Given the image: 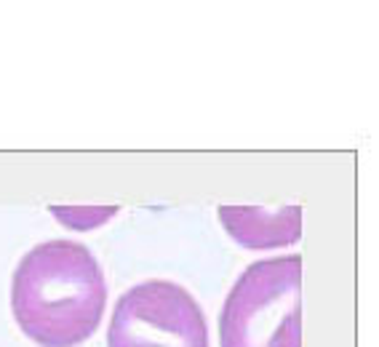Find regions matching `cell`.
Here are the masks:
<instances>
[{"mask_svg":"<svg viewBox=\"0 0 379 347\" xmlns=\"http://www.w3.org/2000/svg\"><path fill=\"white\" fill-rule=\"evenodd\" d=\"M107 286L96 257L73 240H48L24 254L11 283V310L40 347H77L99 329Z\"/></svg>","mask_w":379,"mask_h":347,"instance_id":"obj_1","label":"cell"},{"mask_svg":"<svg viewBox=\"0 0 379 347\" xmlns=\"http://www.w3.org/2000/svg\"><path fill=\"white\" fill-rule=\"evenodd\" d=\"M222 347H302V257L251 265L219 318Z\"/></svg>","mask_w":379,"mask_h":347,"instance_id":"obj_2","label":"cell"},{"mask_svg":"<svg viewBox=\"0 0 379 347\" xmlns=\"http://www.w3.org/2000/svg\"><path fill=\"white\" fill-rule=\"evenodd\" d=\"M110 347H208L203 310L171 280H145L117 299Z\"/></svg>","mask_w":379,"mask_h":347,"instance_id":"obj_3","label":"cell"},{"mask_svg":"<svg viewBox=\"0 0 379 347\" xmlns=\"http://www.w3.org/2000/svg\"><path fill=\"white\" fill-rule=\"evenodd\" d=\"M219 222L235 243L246 248L291 246L302 235V208L299 206H222Z\"/></svg>","mask_w":379,"mask_h":347,"instance_id":"obj_4","label":"cell"},{"mask_svg":"<svg viewBox=\"0 0 379 347\" xmlns=\"http://www.w3.org/2000/svg\"><path fill=\"white\" fill-rule=\"evenodd\" d=\"M48 211L70 230H94L115 217L117 206H51Z\"/></svg>","mask_w":379,"mask_h":347,"instance_id":"obj_5","label":"cell"}]
</instances>
